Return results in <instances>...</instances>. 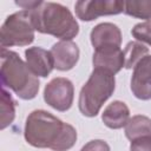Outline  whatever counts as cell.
Wrapping results in <instances>:
<instances>
[{
    "label": "cell",
    "instance_id": "cell-1",
    "mask_svg": "<svg viewBox=\"0 0 151 151\" xmlns=\"http://www.w3.org/2000/svg\"><path fill=\"white\" fill-rule=\"evenodd\" d=\"M24 137L33 147L67 151L77 142V131L52 113L45 110H34L26 118Z\"/></svg>",
    "mask_w": 151,
    "mask_h": 151
},
{
    "label": "cell",
    "instance_id": "cell-2",
    "mask_svg": "<svg viewBox=\"0 0 151 151\" xmlns=\"http://www.w3.org/2000/svg\"><path fill=\"white\" fill-rule=\"evenodd\" d=\"M35 31L53 35L60 40H71L79 33V25L71 11L58 2L40 4L29 9Z\"/></svg>",
    "mask_w": 151,
    "mask_h": 151
},
{
    "label": "cell",
    "instance_id": "cell-3",
    "mask_svg": "<svg viewBox=\"0 0 151 151\" xmlns=\"http://www.w3.org/2000/svg\"><path fill=\"white\" fill-rule=\"evenodd\" d=\"M0 77L2 87L11 88L20 99L31 100L37 97L39 79L17 52L1 48Z\"/></svg>",
    "mask_w": 151,
    "mask_h": 151
},
{
    "label": "cell",
    "instance_id": "cell-4",
    "mask_svg": "<svg viewBox=\"0 0 151 151\" xmlns=\"http://www.w3.org/2000/svg\"><path fill=\"white\" fill-rule=\"evenodd\" d=\"M116 88L114 74L104 68H93L87 81L83 85L78 107L83 116L96 117L104 103L113 94Z\"/></svg>",
    "mask_w": 151,
    "mask_h": 151
},
{
    "label": "cell",
    "instance_id": "cell-5",
    "mask_svg": "<svg viewBox=\"0 0 151 151\" xmlns=\"http://www.w3.org/2000/svg\"><path fill=\"white\" fill-rule=\"evenodd\" d=\"M34 25L29 11L21 9L8 15L0 29L1 48L27 46L34 40Z\"/></svg>",
    "mask_w": 151,
    "mask_h": 151
},
{
    "label": "cell",
    "instance_id": "cell-6",
    "mask_svg": "<svg viewBox=\"0 0 151 151\" xmlns=\"http://www.w3.org/2000/svg\"><path fill=\"white\" fill-rule=\"evenodd\" d=\"M74 99L73 83L64 77H57L46 84L44 88V100L57 111L65 112L71 109Z\"/></svg>",
    "mask_w": 151,
    "mask_h": 151
},
{
    "label": "cell",
    "instance_id": "cell-7",
    "mask_svg": "<svg viewBox=\"0 0 151 151\" xmlns=\"http://www.w3.org/2000/svg\"><path fill=\"white\" fill-rule=\"evenodd\" d=\"M78 19L92 21L103 15H116L124 12V1L119 0H79L74 5Z\"/></svg>",
    "mask_w": 151,
    "mask_h": 151
},
{
    "label": "cell",
    "instance_id": "cell-8",
    "mask_svg": "<svg viewBox=\"0 0 151 151\" xmlns=\"http://www.w3.org/2000/svg\"><path fill=\"white\" fill-rule=\"evenodd\" d=\"M130 87L136 98L140 100L151 99V54L142 58L133 67Z\"/></svg>",
    "mask_w": 151,
    "mask_h": 151
},
{
    "label": "cell",
    "instance_id": "cell-9",
    "mask_svg": "<svg viewBox=\"0 0 151 151\" xmlns=\"http://www.w3.org/2000/svg\"><path fill=\"white\" fill-rule=\"evenodd\" d=\"M50 52L53 58L54 68L58 71L72 70L78 63L80 54L78 45L72 40H60L53 44Z\"/></svg>",
    "mask_w": 151,
    "mask_h": 151
},
{
    "label": "cell",
    "instance_id": "cell-10",
    "mask_svg": "<svg viewBox=\"0 0 151 151\" xmlns=\"http://www.w3.org/2000/svg\"><path fill=\"white\" fill-rule=\"evenodd\" d=\"M93 68H104L111 73H118L125 65L124 52L117 46H105L94 50L92 57Z\"/></svg>",
    "mask_w": 151,
    "mask_h": 151
},
{
    "label": "cell",
    "instance_id": "cell-11",
    "mask_svg": "<svg viewBox=\"0 0 151 151\" xmlns=\"http://www.w3.org/2000/svg\"><path fill=\"white\" fill-rule=\"evenodd\" d=\"M25 59L27 66L37 77L46 78L54 68L51 52L39 46L28 47L27 50H25Z\"/></svg>",
    "mask_w": 151,
    "mask_h": 151
},
{
    "label": "cell",
    "instance_id": "cell-12",
    "mask_svg": "<svg viewBox=\"0 0 151 151\" xmlns=\"http://www.w3.org/2000/svg\"><path fill=\"white\" fill-rule=\"evenodd\" d=\"M90 40L94 50L105 46L120 47L122 32L120 28L112 22H101L92 28L90 33Z\"/></svg>",
    "mask_w": 151,
    "mask_h": 151
},
{
    "label": "cell",
    "instance_id": "cell-13",
    "mask_svg": "<svg viewBox=\"0 0 151 151\" xmlns=\"http://www.w3.org/2000/svg\"><path fill=\"white\" fill-rule=\"evenodd\" d=\"M129 119H130V110L127 105L120 100H114L111 104H109L101 113L103 123L109 129L112 130L122 129L127 124Z\"/></svg>",
    "mask_w": 151,
    "mask_h": 151
},
{
    "label": "cell",
    "instance_id": "cell-14",
    "mask_svg": "<svg viewBox=\"0 0 151 151\" xmlns=\"http://www.w3.org/2000/svg\"><path fill=\"white\" fill-rule=\"evenodd\" d=\"M125 136L131 142L142 137H151V119L143 114L133 116L125 125Z\"/></svg>",
    "mask_w": 151,
    "mask_h": 151
},
{
    "label": "cell",
    "instance_id": "cell-15",
    "mask_svg": "<svg viewBox=\"0 0 151 151\" xmlns=\"http://www.w3.org/2000/svg\"><path fill=\"white\" fill-rule=\"evenodd\" d=\"M123 52H124V60H125L124 67L130 70L134 67L142 58L149 54V48L142 42L136 40V41L127 42Z\"/></svg>",
    "mask_w": 151,
    "mask_h": 151
},
{
    "label": "cell",
    "instance_id": "cell-16",
    "mask_svg": "<svg viewBox=\"0 0 151 151\" xmlns=\"http://www.w3.org/2000/svg\"><path fill=\"white\" fill-rule=\"evenodd\" d=\"M124 13L133 18L150 21L151 20V0L124 1Z\"/></svg>",
    "mask_w": 151,
    "mask_h": 151
},
{
    "label": "cell",
    "instance_id": "cell-17",
    "mask_svg": "<svg viewBox=\"0 0 151 151\" xmlns=\"http://www.w3.org/2000/svg\"><path fill=\"white\" fill-rule=\"evenodd\" d=\"M15 118V101L5 87H1V130L12 124Z\"/></svg>",
    "mask_w": 151,
    "mask_h": 151
},
{
    "label": "cell",
    "instance_id": "cell-18",
    "mask_svg": "<svg viewBox=\"0 0 151 151\" xmlns=\"http://www.w3.org/2000/svg\"><path fill=\"white\" fill-rule=\"evenodd\" d=\"M131 34L137 41L146 42L151 46V20L136 24L131 29Z\"/></svg>",
    "mask_w": 151,
    "mask_h": 151
},
{
    "label": "cell",
    "instance_id": "cell-19",
    "mask_svg": "<svg viewBox=\"0 0 151 151\" xmlns=\"http://www.w3.org/2000/svg\"><path fill=\"white\" fill-rule=\"evenodd\" d=\"M80 151H111L110 145L103 139H93L87 142Z\"/></svg>",
    "mask_w": 151,
    "mask_h": 151
},
{
    "label": "cell",
    "instance_id": "cell-20",
    "mask_svg": "<svg viewBox=\"0 0 151 151\" xmlns=\"http://www.w3.org/2000/svg\"><path fill=\"white\" fill-rule=\"evenodd\" d=\"M130 151H151V137H142L132 140Z\"/></svg>",
    "mask_w": 151,
    "mask_h": 151
}]
</instances>
